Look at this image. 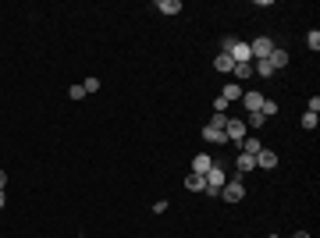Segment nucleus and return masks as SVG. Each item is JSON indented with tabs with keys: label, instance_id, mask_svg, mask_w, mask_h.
<instances>
[{
	"label": "nucleus",
	"instance_id": "nucleus-10",
	"mask_svg": "<svg viewBox=\"0 0 320 238\" xmlns=\"http://www.w3.org/2000/svg\"><path fill=\"white\" fill-rule=\"evenodd\" d=\"M157 11H160V14H171V18H174V14L181 11V0H157Z\"/></svg>",
	"mask_w": 320,
	"mask_h": 238
},
{
	"label": "nucleus",
	"instance_id": "nucleus-20",
	"mask_svg": "<svg viewBox=\"0 0 320 238\" xmlns=\"http://www.w3.org/2000/svg\"><path fill=\"white\" fill-rule=\"evenodd\" d=\"M306 46H310L313 54H317V50H320V32H317V29H313V32L306 36Z\"/></svg>",
	"mask_w": 320,
	"mask_h": 238
},
{
	"label": "nucleus",
	"instance_id": "nucleus-18",
	"mask_svg": "<svg viewBox=\"0 0 320 238\" xmlns=\"http://www.w3.org/2000/svg\"><path fill=\"white\" fill-rule=\"evenodd\" d=\"M263 125H267V117H263L260 110H256V114H249V121H245V128H256V132H260Z\"/></svg>",
	"mask_w": 320,
	"mask_h": 238
},
{
	"label": "nucleus",
	"instance_id": "nucleus-28",
	"mask_svg": "<svg viewBox=\"0 0 320 238\" xmlns=\"http://www.w3.org/2000/svg\"><path fill=\"white\" fill-rule=\"evenodd\" d=\"M270 238H278V235H270Z\"/></svg>",
	"mask_w": 320,
	"mask_h": 238
},
{
	"label": "nucleus",
	"instance_id": "nucleus-1",
	"mask_svg": "<svg viewBox=\"0 0 320 238\" xmlns=\"http://www.w3.org/2000/svg\"><path fill=\"white\" fill-rule=\"evenodd\" d=\"M203 178H207V188H203V192H207V196H221V188H224V181H228L224 167H221V163H214Z\"/></svg>",
	"mask_w": 320,
	"mask_h": 238
},
{
	"label": "nucleus",
	"instance_id": "nucleus-4",
	"mask_svg": "<svg viewBox=\"0 0 320 238\" xmlns=\"http://www.w3.org/2000/svg\"><path fill=\"white\" fill-rule=\"evenodd\" d=\"M224 135H228V142H242V139H245V121H235V117H228V125H224Z\"/></svg>",
	"mask_w": 320,
	"mask_h": 238
},
{
	"label": "nucleus",
	"instance_id": "nucleus-15",
	"mask_svg": "<svg viewBox=\"0 0 320 238\" xmlns=\"http://www.w3.org/2000/svg\"><path fill=\"white\" fill-rule=\"evenodd\" d=\"M253 167H256V157H253V153H239V174L253 171Z\"/></svg>",
	"mask_w": 320,
	"mask_h": 238
},
{
	"label": "nucleus",
	"instance_id": "nucleus-7",
	"mask_svg": "<svg viewBox=\"0 0 320 238\" xmlns=\"http://www.w3.org/2000/svg\"><path fill=\"white\" fill-rule=\"evenodd\" d=\"M256 167H263V171L278 167V153H274V150H260V153H256Z\"/></svg>",
	"mask_w": 320,
	"mask_h": 238
},
{
	"label": "nucleus",
	"instance_id": "nucleus-26",
	"mask_svg": "<svg viewBox=\"0 0 320 238\" xmlns=\"http://www.w3.org/2000/svg\"><path fill=\"white\" fill-rule=\"evenodd\" d=\"M4 185H7V174H4V171H0V188H4Z\"/></svg>",
	"mask_w": 320,
	"mask_h": 238
},
{
	"label": "nucleus",
	"instance_id": "nucleus-27",
	"mask_svg": "<svg viewBox=\"0 0 320 238\" xmlns=\"http://www.w3.org/2000/svg\"><path fill=\"white\" fill-rule=\"evenodd\" d=\"M4 203H7V199H4V188H0V210H4Z\"/></svg>",
	"mask_w": 320,
	"mask_h": 238
},
{
	"label": "nucleus",
	"instance_id": "nucleus-14",
	"mask_svg": "<svg viewBox=\"0 0 320 238\" xmlns=\"http://www.w3.org/2000/svg\"><path fill=\"white\" fill-rule=\"evenodd\" d=\"M239 146H242V153H253V157H256V153H260V150H263V146H260V139H256V135H249V139H242Z\"/></svg>",
	"mask_w": 320,
	"mask_h": 238
},
{
	"label": "nucleus",
	"instance_id": "nucleus-21",
	"mask_svg": "<svg viewBox=\"0 0 320 238\" xmlns=\"http://www.w3.org/2000/svg\"><path fill=\"white\" fill-rule=\"evenodd\" d=\"M224 125H228V117H224V114H214V117H210V128H217V132H224Z\"/></svg>",
	"mask_w": 320,
	"mask_h": 238
},
{
	"label": "nucleus",
	"instance_id": "nucleus-12",
	"mask_svg": "<svg viewBox=\"0 0 320 238\" xmlns=\"http://www.w3.org/2000/svg\"><path fill=\"white\" fill-rule=\"evenodd\" d=\"M214 68H217V72H224V75H232V72H235V61H232L228 54H217V61H214Z\"/></svg>",
	"mask_w": 320,
	"mask_h": 238
},
{
	"label": "nucleus",
	"instance_id": "nucleus-6",
	"mask_svg": "<svg viewBox=\"0 0 320 238\" xmlns=\"http://www.w3.org/2000/svg\"><path fill=\"white\" fill-rule=\"evenodd\" d=\"M263 100H267L263 92H242V103H245V110H249V114H256V110L263 107Z\"/></svg>",
	"mask_w": 320,
	"mask_h": 238
},
{
	"label": "nucleus",
	"instance_id": "nucleus-23",
	"mask_svg": "<svg viewBox=\"0 0 320 238\" xmlns=\"http://www.w3.org/2000/svg\"><path fill=\"white\" fill-rule=\"evenodd\" d=\"M68 96H72V100H85V89H82V85H72Z\"/></svg>",
	"mask_w": 320,
	"mask_h": 238
},
{
	"label": "nucleus",
	"instance_id": "nucleus-8",
	"mask_svg": "<svg viewBox=\"0 0 320 238\" xmlns=\"http://www.w3.org/2000/svg\"><path fill=\"white\" fill-rule=\"evenodd\" d=\"M214 167V160L207 157V153H199V157H192V174H207Z\"/></svg>",
	"mask_w": 320,
	"mask_h": 238
},
{
	"label": "nucleus",
	"instance_id": "nucleus-24",
	"mask_svg": "<svg viewBox=\"0 0 320 238\" xmlns=\"http://www.w3.org/2000/svg\"><path fill=\"white\" fill-rule=\"evenodd\" d=\"M82 89H85V92H96V89H100V79H85Z\"/></svg>",
	"mask_w": 320,
	"mask_h": 238
},
{
	"label": "nucleus",
	"instance_id": "nucleus-16",
	"mask_svg": "<svg viewBox=\"0 0 320 238\" xmlns=\"http://www.w3.org/2000/svg\"><path fill=\"white\" fill-rule=\"evenodd\" d=\"M221 96H224V100H228V103H232V100H242V85H235V82H228V85H224V92H221Z\"/></svg>",
	"mask_w": 320,
	"mask_h": 238
},
{
	"label": "nucleus",
	"instance_id": "nucleus-3",
	"mask_svg": "<svg viewBox=\"0 0 320 238\" xmlns=\"http://www.w3.org/2000/svg\"><path fill=\"white\" fill-rule=\"evenodd\" d=\"M249 50H253L256 61H267V57L274 54V39H270V36H256V39L249 43Z\"/></svg>",
	"mask_w": 320,
	"mask_h": 238
},
{
	"label": "nucleus",
	"instance_id": "nucleus-2",
	"mask_svg": "<svg viewBox=\"0 0 320 238\" xmlns=\"http://www.w3.org/2000/svg\"><path fill=\"white\" fill-rule=\"evenodd\" d=\"M221 196H224L228 203H242V199H245V185H242V174H235L232 181H224Z\"/></svg>",
	"mask_w": 320,
	"mask_h": 238
},
{
	"label": "nucleus",
	"instance_id": "nucleus-25",
	"mask_svg": "<svg viewBox=\"0 0 320 238\" xmlns=\"http://www.w3.org/2000/svg\"><path fill=\"white\" fill-rule=\"evenodd\" d=\"M292 238H310V231H295V235H292Z\"/></svg>",
	"mask_w": 320,
	"mask_h": 238
},
{
	"label": "nucleus",
	"instance_id": "nucleus-11",
	"mask_svg": "<svg viewBox=\"0 0 320 238\" xmlns=\"http://www.w3.org/2000/svg\"><path fill=\"white\" fill-rule=\"evenodd\" d=\"M267 61H270V68H274V72H278V68H285V64H288V54H285V50H281V46H274V54H270V57H267Z\"/></svg>",
	"mask_w": 320,
	"mask_h": 238
},
{
	"label": "nucleus",
	"instance_id": "nucleus-22",
	"mask_svg": "<svg viewBox=\"0 0 320 238\" xmlns=\"http://www.w3.org/2000/svg\"><path fill=\"white\" fill-rule=\"evenodd\" d=\"M303 128H306V132H313V128H317V114H310V110H306V114H303Z\"/></svg>",
	"mask_w": 320,
	"mask_h": 238
},
{
	"label": "nucleus",
	"instance_id": "nucleus-5",
	"mask_svg": "<svg viewBox=\"0 0 320 238\" xmlns=\"http://www.w3.org/2000/svg\"><path fill=\"white\" fill-rule=\"evenodd\" d=\"M228 57H232L235 64H245V61H253V50H249V43H242V39H235V46L228 50Z\"/></svg>",
	"mask_w": 320,
	"mask_h": 238
},
{
	"label": "nucleus",
	"instance_id": "nucleus-13",
	"mask_svg": "<svg viewBox=\"0 0 320 238\" xmlns=\"http://www.w3.org/2000/svg\"><path fill=\"white\" fill-rule=\"evenodd\" d=\"M185 188H189V192H203V188H207V178H203V174H189V178H185Z\"/></svg>",
	"mask_w": 320,
	"mask_h": 238
},
{
	"label": "nucleus",
	"instance_id": "nucleus-19",
	"mask_svg": "<svg viewBox=\"0 0 320 238\" xmlns=\"http://www.w3.org/2000/svg\"><path fill=\"white\" fill-rule=\"evenodd\" d=\"M260 114H263V117L270 121V117L278 114V103H274V100H263V107H260Z\"/></svg>",
	"mask_w": 320,
	"mask_h": 238
},
{
	"label": "nucleus",
	"instance_id": "nucleus-9",
	"mask_svg": "<svg viewBox=\"0 0 320 238\" xmlns=\"http://www.w3.org/2000/svg\"><path fill=\"white\" fill-rule=\"evenodd\" d=\"M203 139H207L210 146H221V142H228V135H224V132H217V128H210V125L203 128Z\"/></svg>",
	"mask_w": 320,
	"mask_h": 238
},
{
	"label": "nucleus",
	"instance_id": "nucleus-17",
	"mask_svg": "<svg viewBox=\"0 0 320 238\" xmlns=\"http://www.w3.org/2000/svg\"><path fill=\"white\" fill-rule=\"evenodd\" d=\"M235 79H253V61H245V64H235V72H232Z\"/></svg>",
	"mask_w": 320,
	"mask_h": 238
}]
</instances>
